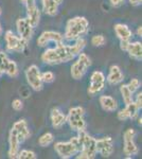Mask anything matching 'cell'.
<instances>
[{
	"label": "cell",
	"instance_id": "obj_1",
	"mask_svg": "<svg viewBox=\"0 0 142 159\" xmlns=\"http://www.w3.org/2000/svg\"><path fill=\"white\" fill-rule=\"evenodd\" d=\"M76 55L71 49V45H64L63 43H56L55 48L47 49L42 54V61L48 65H58L74 60Z\"/></svg>",
	"mask_w": 142,
	"mask_h": 159
},
{
	"label": "cell",
	"instance_id": "obj_2",
	"mask_svg": "<svg viewBox=\"0 0 142 159\" xmlns=\"http://www.w3.org/2000/svg\"><path fill=\"white\" fill-rule=\"evenodd\" d=\"M89 22L85 17L77 16L68 20L64 38L68 40H76L87 34L89 29Z\"/></svg>",
	"mask_w": 142,
	"mask_h": 159
},
{
	"label": "cell",
	"instance_id": "obj_3",
	"mask_svg": "<svg viewBox=\"0 0 142 159\" xmlns=\"http://www.w3.org/2000/svg\"><path fill=\"white\" fill-rule=\"evenodd\" d=\"M79 140L81 142L82 150L80 151L79 155L76 156L77 159H92L97 155V148H95V140L89 134H87L86 130L79 132Z\"/></svg>",
	"mask_w": 142,
	"mask_h": 159
},
{
	"label": "cell",
	"instance_id": "obj_4",
	"mask_svg": "<svg viewBox=\"0 0 142 159\" xmlns=\"http://www.w3.org/2000/svg\"><path fill=\"white\" fill-rule=\"evenodd\" d=\"M85 109L82 106L72 107L67 115V122L74 132L86 130V121L84 119Z\"/></svg>",
	"mask_w": 142,
	"mask_h": 159
},
{
	"label": "cell",
	"instance_id": "obj_5",
	"mask_svg": "<svg viewBox=\"0 0 142 159\" xmlns=\"http://www.w3.org/2000/svg\"><path fill=\"white\" fill-rule=\"evenodd\" d=\"M77 56H79L77 61H74L71 66V76L74 80H81L91 65V61L88 55L83 52H81Z\"/></svg>",
	"mask_w": 142,
	"mask_h": 159
},
{
	"label": "cell",
	"instance_id": "obj_6",
	"mask_svg": "<svg viewBox=\"0 0 142 159\" xmlns=\"http://www.w3.org/2000/svg\"><path fill=\"white\" fill-rule=\"evenodd\" d=\"M40 70L36 65H31L25 70V79L31 88L35 91H40L44 87V82L40 76Z\"/></svg>",
	"mask_w": 142,
	"mask_h": 159
},
{
	"label": "cell",
	"instance_id": "obj_7",
	"mask_svg": "<svg viewBox=\"0 0 142 159\" xmlns=\"http://www.w3.org/2000/svg\"><path fill=\"white\" fill-rule=\"evenodd\" d=\"M4 39L7 43V50L12 52H22L28 46L27 40L16 36L12 31H7L4 34Z\"/></svg>",
	"mask_w": 142,
	"mask_h": 159
},
{
	"label": "cell",
	"instance_id": "obj_8",
	"mask_svg": "<svg viewBox=\"0 0 142 159\" xmlns=\"http://www.w3.org/2000/svg\"><path fill=\"white\" fill-rule=\"evenodd\" d=\"M135 136L136 132L133 129H126L123 134V140H124V145H123V152L126 158H131L138 154V147L135 143Z\"/></svg>",
	"mask_w": 142,
	"mask_h": 159
},
{
	"label": "cell",
	"instance_id": "obj_9",
	"mask_svg": "<svg viewBox=\"0 0 142 159\" xmlns=\"http://www.w3.org/2000/svg\"><path fill=\"white\" fill-rule=\"evenodd\" d=\"M54 150H55L56 154L63 159H68L73 157L74 155H76L79 153L76 145L73 143V141L71 139L67 142H56L54 144Z\"/></svg>",
	"mask_w": 142,
	"mask_h": 159
},
{
	"label": "cell",
	"instance_id": "obj_10",
	"mask_svg": "<svg viewBox=\"0 0 142 159\" xmlns=\"http://www.w3.org/2000/svg\"><path fill=\"white\" fill-rule=\"evenodd\" d=\"M105 81L106 78L104 73L101 71H94L90 76V85L88 87V93L90 96H94L102 91L105 87Z\"/></svg>",
	"mask_w": 142,
	"mask_h": 159
},
{
	"label": "cell",
	"instance_id": "obj_11",
	"mask_svg": "<svg viewBox=\"0 0 142 159\" xmlns=\"http://www.w3.org/2000/svg\"><path fill=\"white\" fill-rule=\"evenodd\" d=\"M97 153L102 157H109L113 153V140L112 137H104L95 140Z\"/></svg>",
	"mask_w": 142,
	"mask_h": 159
},
{
	"label": "cell",
	"instance_id": "obj_12",
	"mask_svg": "<svg viewBox=\"0 0 142 159\" xmlns=\"http://www.w3.org/2000/svg\"><path fill=\"white\" fill-rule=\"evenodd\" d=\"M64 40V35L61 34L55 31H46V32L42 33L39 37L37 39V45L39 47H46L50 42H53L55 43H63Z\"/></svg>",
	"mask_w": 142,
	"mask_h": 159
},
{
	"label": "cell",
	"instance_id": "obj_13",
	"mask_svg": "<svg viewBox=\"0 0 142 159\" xmlns=\"http://www.w3.org/2000/svg\"><path fill=\"white\" fill-rule=\"evenodd\" d=\"M12 130L16 134L18 140L20 141V143L25 142V140L31 136L30 129L28 127V123L25 119H20L16 121L13 124Z\"/></svg>",
	"mask_w": 142,
	"mask_h": 159
},
{
	"label": "cell",
	"instance_id": "obj_14",
	"mask_svg": "<svg viewBox=\"0 0 142 159\" xmlns=\"http://www.w3.org/2000/svg\"><path fill=\"white\" fill-rule=\"evenodd\" d=\"M16 28H17V32L19 34V37H21L22 39L29 40L32 38L33 35V30L34 28L31 25V24L29 22V20L27 18H19L16 21Z\"/></svg>",
	"mask_w": 142,
	"mask_h": 159
},
{
	"label": "cell",
	"instance_id": "obj_15",
	"mask_svg": "<svg viewBox=\"0 0 142 159\" xmlns=\"http://www.w3.org/2000/svg\"><path fill=\"white\" fill-rule=\"evenodd\" d=\"M138 106L136 105L135 102H131V103L125 105V108L121 109L120 111L118 112L117 117L119 120L121 121H125V120L131 119L135 120L137 117H138V111H139Z\"/></svg>",
	"mask_w": 142,
	"mask_h": 159
},
{
	"label": "cell",
	"instance_id": "obj_16",
	"mask_svg": "<svg viewBox=\"0 0 142 159\" xmlns=\"http://www.w3.org/2000/svg\"><path fill=\"white\" fill-rule=\"evenodd\" d=\"M124 80V75H123L122 71L119 66L112 65L109 68V73L107 76V82L110 85H118V84L122 83Z\"/></svg>",
	"mask_w": 142,
	"mask_h": 159
},
{
	"label": "cell",
	"instance_id": "obj_17",
	"mask_svg": "<svg viewBox=\"0 0 142 159\" xmlns=\"http://www.w3.org/2000/svg\"><path fill=\"white\" fill-rule=\"evenodd\" d=\"M50 119L54 129H61L67 122V116L65 114H63L58 108H56V107L51 110Z\"/></svg>",
	"mask_w": 142,
	"mask_h": 159
},
{
	"label": "cell",
	"instance_id": "obj_18",
	"mask_svg": "<svg viewBox=\"0 0 142 159\" xmlns=\"http://www.w3.org/2000/svg\"><path fill=\"white\" fill-rule=\"evenodd\" d=\"M19 147H20V141L18 140L16 134L11 129L9 134V155L10 158H16L18 152H19Z\"/></svg>",
	"mask_w": 142,
	"mask_h": 159
},
{
	"label": "cell",
	"instance_id": "obj_19",
	"mask_svg": "<svg viewBox=\"0 0 142 159\" xmlns=\"http://www.w3.org/2000/svg\"><path fill=\"white\" fill-rule=\"evenodd\" d=\"M113 30H115L116 35L120 40H131L133 37V32L126 25L117 24L113 27Z\"/></svg>",
	"mask_w": 142,
	"mask_h": 159
},
{
	"label": "cell",
	"instance_id": "obj_20",
	"mask_svg": "<svg viewBox=\"0 0 142 159\" xmlns=\"http://www.w3.org/2000/svg\"><path fill=\"white\" fill-rule=\"evenodd\" d=\"M99 101H100L101 107H102L104 110H106V111L112 112V111L117 110V108H118L117 101L110 96H101Z\"/></svg>",
	"mask_w": 142,
	"mask_h": 159
},
{
	"label": "cell",
	"instance_id": "obj_21",
	"mask_svg": "<svg viewBox=\"0 0 142 159\" xmlns=\"http://www.w3.org/2000/svg\"><path fill=\"white\" fill-rule=\"evenodd\" d=\"M126 52H127L128 55H130L131 58H134V60L141 61V58H142V43L140 42L130 43Z\"/></svg>",
	"mask_w": 142,
	"mask_h": 159
},
{
	"label": "cell",
	"instance_id": "obj_22",
	"mask_svg": "<svg viewBox=\"0 0 142 159\" xmlns=\"http://www.w3.org/2000/svg\"><path fill=\"white\" fill-rule=\"evenodd\" d=\"M43 11L49 16H55L58 12V4L53 0H42Z\"/></svg>",
	"mask_w": 142,
	"mask_h": 159
},
{
	"label": "cell",
	"instance_id": "obj_23",
	"mask_svg": "<svg viewBox=\"0 0 142 159\" xmlns=\"http://www.w3.org/2000/svg\"><path fill=\"white\" fill-rule=\"evenodd\" d=\"M27 14H28L27 19L29 20L31 25H32L33 28L37 27L38 24H39V19H40V11L37 7V6L32 7V9L27 10Z\"/></svg>",
	"mask_w": 142,
	"mask_h": 159
},
{
	"label": "cell",
	"instance_id": "obj_24",
	"mask_svg": "<svg viewBox=\"0 0 142 159\" xmlns=\"http://www.w3.org/2000/svg\"><path fill=\"white\" fill-rule=\"evenodd\" d=\"M120 92H121V96H122L123 102H124L125 105L134 102V93L130 90V88L127 87V85H124V84L121 85Z\"/></svg>",
	"mask_w": 142,
	"mask_h": 159
},
{
	"label": "cell",
	"instance_id": "obj_25",
	"mask_svg": "<svg viewBox=\"0 0 142 159\" xmlns=\"http://www.w3.org/2000/svg\"><path fill=\"white\" fill-rule=\"evenodd\" d=\"M54 141V136L52 133H45L38 139V144L42 148H47L50 144H52Z\"/></svg>",
	"mask_w": 142,
	"mask_h": 159
},
{
	"label": "cell",
	"instance_id": "obj_26",
	"mask_svg": "<svg viewBox=\"0 0 142 159\" xmlns=\"http://www.w3.org/2000/svg\"><path fill=\"white\" fill-rule=\"evenodd\" d=\"M18 67H17V64L15 63L14 61H10L9 65H7V68L6 70V73L7 75H9L10 78H16L18 75Z\"/></svg>",
	"mask_w": 142,
	"mask_h": 159
},
{
	"label": "cell",
	"instance_id": "obj_27",
	"mask_svg": "<svg viewBox=\"0 0 142 159\" xmlns=\"http://www.w3.org/2000/svg\"><path fill=\"white\" fill-rule=\"evenodd\" d=\"M36 157H37L36 154L30 150H19V152H18L16 156V158L18 159H35Z\"/></svg>",
	"mask_w": 142,
	"mask_h": 159
},
{
	"label": "cell",
	"instance_id": "obj_28",
	"mask_svg": "<svg viewBox=\"0 0 142 159\" xmlns=\"http://www.w3.org/2000/svg\"><path fill=\"white\" fill-rule=\"evenodd\" d=\"M105 43H106V38L104 37V35H94L91 38V45L94 47H102L105 45Z\"/></svg>",
	"mask_w": 142,
	"mask_h": 159
},
{
	"label": "cell",
	"instance_id": "obj_29",
	"mask_svg": "<svg viewBox=\"0 0 142 159\" xmlns=\"http://www.w3.org/2000/svg\"><path fill=\"white\" fill-rule=\"evenodd\" d=\"M40 76H42V81L44 83H52V82L55 80V75H54L53 72H51V71H46V72H43L40 74Z\"/></svg>",
	"mask_w": 142,
	"mask_h": 159
},
{
	"label": "cell",
	"instance_id": "obj_30",
	"mask_svg": "<svg viewBox=\"0 0 142 159\" xmlns=\"http://www.w3.org/2000/svg\"><path fill=\"white\" fill-rule=\"evenodd\" d=\"M126 85H127V87L130 88V90L134 93V92H136L139 89V87L141 85V82L139 81L138 79H131L130 81V83L126 84Z\"/></svg>",
	"mask_w": 142,
	"mask_h": 159
},
{
	"label": "cell",
	"instance_id": "obj_31",
	"mask_svg": "<svg viewBox=\"0 0 142 159\" xmlns=\"http://www.w3.org/2000/svg\"><path fill=\"white\" fill-rule=\"evenodd\" d=\"M12 107L14 110H16V111H19V110H21L24 108V103H22L21 100L19 99H15L14 101L12 102Z\"/></svg>",
	"mask_w": 142,
	"mask_h": 159
},
{
	"label": "cell",
	"instance_id": "obj_32",
	"mask_svg": "<svg viewBox=\"0 0 142 159\" xmlns=\"http://www.w3.org/2000/svg\"><path fill=\"white\" fill-rule=\"evenodd\" d=\"M36 0H21V2H24L25 4V7L28 9H32V7H36Z\"/></svg>",
	"mask_w": 142,
	"mask_h": 159
},
{
	"label": "cell",
	"instance_id": "obj_33",
	"mask_svg": "<svg viewBox=\"0 0 142 159\" xmlns=\"http://www.w3.org/2000/svg\"><path fill=\"white\" fill-rule=\"evenodd\" d=\"M135 103H136L137 106H138V108H139V109H141V108H142V92H141V91L139 92L138 94H137Z\"/></svg>",
	"mask_w": 142,
	"mask_h": 159
},
{
	"label": "cell",
	"instance_id": "obj_34",
	"mask_svg": "<svg viewBox=\"0 0 142 159\" xmlns=\"http://www.w3.org/2000/svg\"><path fill=\"white\" fill-rule=\"evenodd\" d=\"M130 43H131V40H120V48H121V50H123V51L127 50Z\"/></svg>",
	"mask_w": 142,
	"mask_h": 159
},
{
	"label": "cell",
	"instance_id": "obj_35",
	"mask_svg": "<svg viewBox=\"0 0 142 159\" xmlns=\"http://www.w3.org/2000/svg\"><path fill=\"white\" fill-rule=\"evenodd\" d=\"M109 2H110V4H112V7H118L122 6L123 2H124V0H109Z\"/></svg>",
	"mask_w": 142,
	"mask_h": 159
},
{
	"label": "cell",
	"instance_id": "obj_36",
	"mask_svg": "<svg viewBox=\"0 0 142 159\" xmlns=\"http://www.w3.org/2000/svg\"><path fill=\"white\" fill-rule=\"evenodd\" d=\"M130 1V3L131 4V6H140L141 4V2H142V0H128Z\"/></svg>",
	"mask_w": 142,
	"mask_h": 159
},
{
	"label": "cell",
	"instance_id": "obj_37",
	"mask_svg": "<svg viewBox=\"0 0 142 159\" xmlns=\"http://www.w3.org/2000/svg\"><path fill=\"white\" fill-rule=\"evenodd\" d=\"M137 35H138V36H142V27L141 25L137 28Z\"/></svg>",
	"mask_w": 142,
	"mask_h": 159
},
{
	"label": "cell",
	"instance_id": "obj_38",
	"mask_svg": "<svg viewBox=\"0 0 142 159\" xmlns=\"http://www.w3.org/2000/svg\"><path fill=\"white\" fill-rule=\"evenodd\" d=\"M54 2H55V3H57L58 6L59 4H62V2H63V0H53Z\"/></svg>",
	"mask_w": 142,
	"mask_h": 159
},
{
	"label": "cell",
	"instance_id": "obj_39",
	"mask_svg": "<svg viewBox=\"0 0 142 159\" xmlns=\"http://www.w3.org/2000/svg\"><path fill=\"white\" fill-rule=\"evenodd\" d=\"M142 119H141V117L140 118H138V125H140V126H141V124H142Z\"/></svg>",
	"mask_w": 142,
	"mask_h": 159
},
{
	"label": "cell",
	"instance_id": "obj_40",
	"mask_svg": "<svg viewBox=\"0 0 142 159\" xmlns=\"http://www.w3.org/2000/svg\"><path fill=\"white\" fill-rule=\"evenodd\" d=\"M0 15H1V9H0ZM2 34V27H1V24H0V35Z\"/></svg>",
	"mask_w": 142,
	"mask_h": 159
},
{
	"label": "cell",
	"instance_id": "obj_41",
	"mask_svg": "<svg viewBox=\"0 0 142 159\" xmlns=\"http://www.w3.org/2000/svg\"><path fill=\"white\" fill-rule=\"evenodd\" d=\"M2 74H3V73H2V72H1V71H0V76H1V75H2Z\"/></svg>",
	"mask_w": 142,
	"mask_h": 159
}]
</instances>
